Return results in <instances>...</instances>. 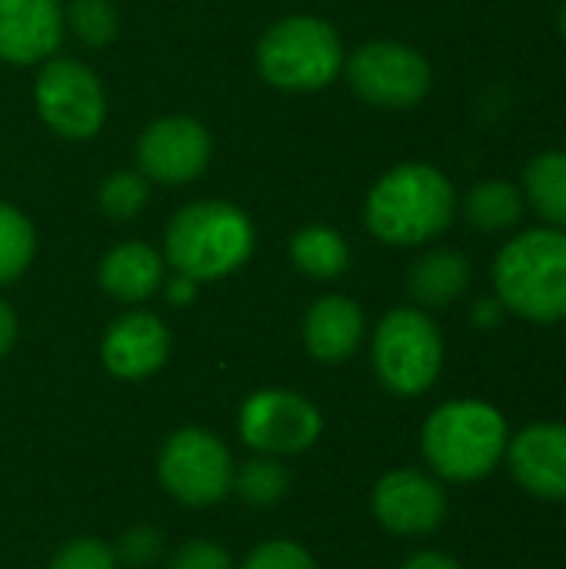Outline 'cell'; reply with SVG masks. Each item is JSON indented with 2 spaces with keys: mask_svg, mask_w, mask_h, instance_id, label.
<instances>
[{
  "mask_svg": "<svg viewBox=\"0 0 566 569\" xmlns=\"http://www.w3.org/2000/svg\"><path fill=\"white\" fill-rule=\"evenodd\" d=\"M457 217V190L450 177L420 160H407L377 177L364 200L370 237L387 247H424L437 240Z\"/></svg>",
  "mask_w": 566,
  "mask_h": 569,
  "instance_id": "cell-1",
  "label": "cell"
},
{
  "mask_svg": "<svg viewBox=\"0 0 566 569\" xmlns=\"http://www.w3.org/2000/svg\"><path fill=\"white\" fill-rule=\"evenodd\" d=\"M257 247L254 220L230 200H193L180 207L163 233V260L193 283L237 273Z\"/></svg>",
  "mask_w": 566,
  "mask_h": 569,
  "instance_id": "cell-2",
  "label": "cell"
},
{
  "mask_svg": "<svg viewBox=\"0 0 566 569\" xmlns=\"http://www.w3.org/2000/svg\"><path fill=\"white\" fill-rule=\"evenodd\" d=\"M504 310L540 327L566 320V230L534 227L504 243L494 260Z\"/></svg>",
  "mask_w": 566,
  "mask_h": 569,
  "instance_id": "cell-3",
  "label": "cell"
},
{
  "mask_svg": "<svg viewBox=\"0 0 566 569\" xmlns=\"http://www.w3.org/2000/svg\"><path fill=\"white\" fill-rule=\"evenodd\" d=\"M344 37L317 13H290L274 20L254 50L257 73L267 87L284 93L327 90L344 73Z\"/></svg>",
  "mask_w": 566,
  "mask_h": 569,
  "instance_id": "cell-4",
  "label": "cell"
},
{
  "mask_svg": "<svg viewBox=\"0 0 566 569\" xmlns=\"http://www.w3.org/2000/svg\"><path fill=\"white\" fill-rule=\"evenodd\" d=\"M427 463L454 483H474L494 473L507 453V420L484 400H450L424 423Z\"/></svg>",
  "mask_w": 566,
  "mask_h": 569,
  "instance_id": "cell-5",
  "label": "cell"
},
{
  "mask_svg": "<svg viewBox=\"0 0 566 569\" xmlns=\"http://www.w3.org/2000/svg\"><path fill=\"white\" fill-rule=\"evenodd\" d=\"M444 367L440 327L420 307H394L374 333V370L397 397L427 393Z\"/></svg>",
  "mask_w": 566,
  "mask_h": 569,
  "instance_id": "cell-6",
  "label": "cell"
},
{
  "mask_svg": "<svg viewBox=\"0 0 566 569\" xmlns=\"http://www.w3.org/2000/svg\"><path fill=\"white\" fill-rule=\"evenodd\" d=\"M33 107L60 140H93L107 123V90L97 70L77 57L53 53L37 67Z\"/></svg>",
  "mask_w": 566,
  "mask_h": 569,
  "instance_id": "cell-7",
  "label": "cell"
},
{
  "mask_svg": "<svg viewBox=\"0 0 566 569\" xmlns=\"http://www.w3.org/2000/svg\"><path fill=\"white\" fill-rule=\"evenodd\" d=\"M344 77L350 90L380 110L417 107L434 83L427 57L400 40H367L344 60Z\"/></svg>",
  "mask_w": 566,
  "mask_h": 569,
  "instance_id": "cell-8",
  "label": "cell"
},
{
  "mask_svg": "<svg viewBox=\"0 0 566 569\" xmlns=\"http://www.w3.org/2000/svg\"><path fill=\"white\" fill-rule=\"evenodd\" d=\"M163 490L183 507H214L234 490V460L230 450L207 430L187 427L177 430L157 463Z\"/></svg>",
  "mask_w": 566,
  "mask_h": 569,
  "instance_id": "cell-9",
  "label": "cell"
},
{
  "mask_svg": "<svg viewBox=\"0 0 566 569\" xmlns=\"http://www.w3.org/2000/svg\"><path fill=\"white\" fill-rule=\"evenodd\" d=\"M214 157L210 130L187 113L157 117L137 137V170L150 183L183 187L193 183Z\"/></svg>",
  "mask_w": 566,
  "mask_h": 569,
  "instance_id": "cell-10",
  "label": "cell"
},
{
  "mask_svg": "<svg viewBox=\"0 0 566 569\" xmlns=\"http://www.w3.org/2000/svg\"><path fill=\"white\" fill-rule=\"evenodd\" d=\"M240 440L267 457H290L317 443L324 430L320 410L290 390H260L240 407Z\"/></svg>",
  "mask_w": 566,
  "mask_h": 569,
  "instance_id": "cell-11",
  "label": "cell"
},
{
  "mask_svg": "<svg viewBox=\"0 0 566 569\" xmlns=\"http://www.w3.org/2000/svg\"><path fill=\"white\" fill-rule=\"evenodd\" d=\"M374 513L380 527L400 537L434 533L447 517L444 490L420 470H390L374 487Z\"/></svg>",
  "mask_w": 566,
  "mask_h": 569,
  "instance_id": "cell-12",
  "label": "cell"
},
{
  "mask_svg": "<svg viewBox=\"0 0 566 569\" xmlns=\"http://www.w3.org/2000/svg\"><path fill=\"white\" fill-rule=\"evenodd\" d=\"M60 0H0V63L40 67L63 43Z\"/></svg>",
  "mask_w": 566,
  "mask_h": 569,
  "instance_id": "cell-13",
  "label": "cell"
},
{
  "mask_svg": "<svg viewBox=\"0 0 566 569\" xmlns=\"http://www.w3.org/2000/svg\"><path fill=\"white\" fill-rule=\"evenodd\" d=\"M167 353H170V330L150 310H130L117 317L100 340V360L120 380L153 377L167 363Z\"/></svg>",
  "mask_w": 566,
  "mask_h": 569,
  "instance_id": "cell-14",
  "label": "cell"
},
{
  "mask_svg": "<svg viewBox=\"0 0 566 569\" xmlns=\"http://www.w3.org/2000/svg\"><path fill=\"white\" fill-rule=\"evenodd\" d=\"M514 480L537 500H566V427L534 423L507 440Z\"/></svg>",
  "mask_w": 566,
  "mask_h": 569,
  "instance_id": "cell-15",
  "label": "cell"
},
{
  "mask_svg": "<svg viewBox=\"0 0 566 569\" xmlns=\"http://www.w3.org/2000/svg\"><path fill=\"white\" fill-rule=\"evenodd\" d=\"M163 273L167 260L157 247L143 240H123L100 257L97 283L120 303H143L163 287Z\"/></svg>",
  "mask_w": 566,
  "mask_h": 569,
  "instance_id": "cell-16",
  "label": "cell"
},
{
  "mask_svg": "<svg viewBox=\"0 0 566 569\" xmlns=\"http://www.w3.org/2000/svg\"><path fill=\"white\" fill-rule=\"evenodd\" d=\"M367 317L357 300L330 293L320 297L304 317V343L320 363H344L364 340Z\"/></svg>",
  "mask_w": 566,
  "mask_h": 569,
  "instance_id": "cell-17",
  "label": "cell"
},
{
  "mask_svg": "<svg viewBox=\"0 0 566 569\" xmlns=\"http://www.w3.org/2000/svg\"><path fill=\"white\" fill-rule=\"evenodd\" d=\"M470 287V260L460 250L437 247L414 260L407 273V293L420 310H440L464 297Z\"/></svg>",
  "mask_w": 566,
  "mask_h": 569,
  "instance_id": "cell-18",
  "label": "cell"
},
{
  "mask_svg": "<svg viewBox=\"0 0 566 569\" xmlns=\"http://www.w3.org/2000/svg\"><path fill=\"white\" fill-rule=\"evenodd\" d=\"M290 263L310 280H337L350 267V243L340 230L327 223H310L297 230L287 243Z\"/></svg>",
  "mask_w": 566,
  "mask_h": 569,
  "instance_id": "cell-19",
  "label": "cell"
},
{
  "mask_svg": "<svg viewBox=\"0 0 566 569\" xmlns=\"http://www.w3.org/2000/svg\"><path fill=\"white\" fill-rule=\"evenodd\" d=\"M524 200L544 227L566 230V150H544L524 167Z\"/></svg>",
  "mask_w": 566,
  "mask_h": 569,
  "instance_id": "cell-20",
  "label": "cell"
},
{
  "mask_svg": "<svg viewBox=\"0 0 566 569\" xmlns=\"http://www.w3.org/2000/svg\"><path fill=\"white\" fill-rule=\"evenodd\" d=\"M524 190L510 180H480L464 197V217L480 233H504L524 217Z\"/></svg>",
  "mask_w": 566,
  "mask_h": 569,
  "instance_id": "cell-21",
  "label": "cell"
},
{
  "mask_svg": "<svg viewBox=\"0 0 566 569\" xmlns=\"http://www.w3.org/2000/svg\"><path fill=\"white\" fill-rule=\"evenodd\" d=\"M33 253H37V230L30 217L20 207L0 200V287L20 280L33 263Z\"/></svg>",
  "mask_w": 566,
  "mask_h": 569,
  "instance_id": "cell-22",
  "label": "cell"
},
{
  "mask_svg": "<svg viewBox=\"0 0 566 569\" xmlns=\"http://www.w3.org/2000/svg\"><path fill=\"white\" fill-rule=\"evenodd\" d=\"M147 203H150V180L140 170H113L97 187V207L113 223L137 220Z\"/></svg>",
  "mask_w": 566,
  "mask_h": 569,
  "instance_id": "cell-23",
  "label": "cell"
},
{
  "mask_svg": "<svg viewBox=\"0 0 566 569\" xmlns=\"http://www.w3.org/2000/svg\"><path fill=\"white\" fill-rule=\"evenodd\" d=\"M63 27L83 43V47H107L117 40L120 17L110 0H67L63 7Z\"/></svg>",
  "mask_w": 566,
  "mask_h": 569,
  "instance_id": "cell-24",
  "label": "cell"
},
{
  "mask_svg": "<svg viewBox=\"0 0 566 569\" xmlns=\"http://www.w3.org/2000/svg\"><path fill=\"white\" fill-rule=\"evenodd\" d=\"M287 487H290V473L277 460H270V457H257V460L244 463L240 473H234V490L250 507H274V503H280Z\"/></svg>",
  "mask_w": 566,
  "mask_h": 569,
  "instance_id": "cell-25",
  "label": "cell"
},
{
  "mask_svg": "<svg viewBox=\"0 0 566 569\" xmlns=\"http://www.w3.org/2000/svg\"><path fill=\"white\" fill-rule=\"evenodd\" d=\"M50 569H117V557L107 543L83 537L60 547V553L50 560Z\"/></svg>",
  "mask_w": 566,
  "mask_h": 569,
  "instance_id": "cell-26",
  "label": "cell"
},
{
  "mask_svg": "<svg viewBox=\"0 0 566 569\" xmlns=\"http://www.w3.org/2000/svg\"><path fill=\"white\" fill-rule=\"evenodd\" d=\"M244 569H317V563L304 547L290 540H270L247 557Z\"/></svg>",
  "mask_w": 566,
  "mask_h": 569,
  "instance_id": "cell-27",
  "label": "cell"
},
{
  "mask_svg": "<svg viewBox=\"0 0 566 569\" xmlns=\"http://www.w3.org/2000/svg\"><path fill=\"white\" fill-rule=\"evenodd\" d=\"M167 569H234V560L224 547L210 540H190L170 557Z\"/></svg>",
  "mask_w": 566,
  "mask_h": 569,
  "instance_id": "cell-28",
  "label": "cell"
},
{
  "mask_svg": "<svg viewBox=\"0 0 566 569\" xmlns=\"http://www.w3.org/2000/svg\"><path fill=\"white\" fill-rule=\"evenodd\" d=\"M157 553H160V537L153 530H137V533L123 537V543H120V557L137 567L150 563Z\"/></svg>",
  "mask_w": 566,
  "mask_h": 569,
  "instance_id": "cell-29",
  "label": "cell"
},
{
  "mask_svg": "<svg viewBox=\"0 0 566 569\" xmlns=\"http://www.w3.org/2000/svg\"><path fill=\"white\" fill-rule=\"evenodd\" d=\"M163 293L173 307H187L193 297H197V283L183 273H177L173 280H163Z\"/></svg>",
  "mask_w": 566,
  "mask_h": 569,
  "instance_id": "cell-30",
  "label": "cell"
},
{
  "mask_svg": "<svg viewBox=\"0 0 566 569\" xmlns=\"http://www.w3.org/2000/svg\"><path fill=\"white\" fill-rule=\"evenodd\" d=\"M17 343V313L7 300H0V357L10 353Z\"/></svg>",
  "mask_w": 566,
  "mask_h": 569,
  "instance_id": "cell-31",
  "label": "cell"
},
{
  "mask_svg": "<svg viewBox=\"0 0 566 569\" xmlns=\"http://www.w3.org/2000/svg\"><path fill=\"white\" fill-rule=\"evenodd\" d=\"M400 569H464L457 560H450V557H444V553H417V557H410L407 563Z\"/></svg>",
  "mask_w": 566,
  "mask_h": 569,
  "instance_id": "cell-32",
  "label": "cell"
},
{
  "mask_svg": "<svg viewBox=\"0 0 566 569\" xmlns=\"http://www.w3.org/2000/svg\"><path fill=\"white\" fill-rule=\"evenodd\" d=\"M500 300H480L477 303V310H474V320L480 323V327H494L497 320H500Z\"/></svg>",
  "mask_w": 566,
  "mask_h": 569,
  "instance_id": "cell-33",
  "label": "cell"
},
{
  "mask_svg": "<svg viewBox=\"0 0 566 569\" xmlns=\"http://www.w3.org/2000/svg\"><path fill=\"white\" fill-rule=\"evenodd\" d=\"M557 30H560V37L566 40V0L564 7H560V13H557Z\"/></svg>",
  "mask_w": 566,
  "mask_h": 569,
  "instance_id": "cell-34",
  "label": "cell"
}]
</instances>
